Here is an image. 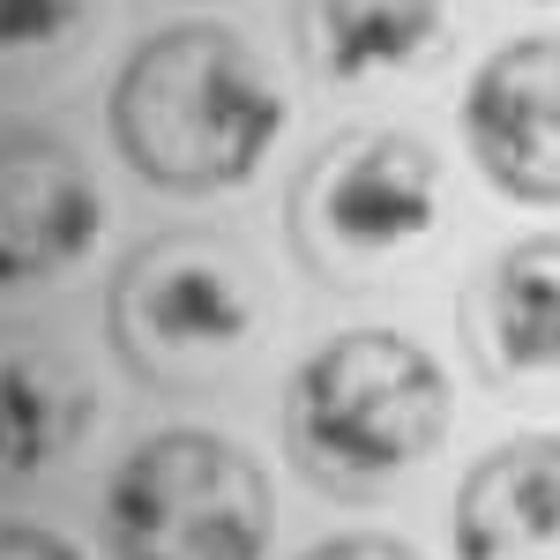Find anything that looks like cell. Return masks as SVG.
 <instances>
[{
    "label": "cell",
    "mask_w": 560,
    "mask_h": 560,
    "mask_svg": "<svg viewBox=\"0 0 560 560\" xmlns=\"http://www.w3.org/2000/svg\"><path fill=\"white\" fill-rule=\"evenodd\" d=\"M113 150L158 195H224L261 173L284 135V90L224 23H173L142 38L105 97Z\"/></svg>",
    "instance_id": "6da1fadb"
},
{
    "label": "cell",
    "mask_w": 560,
    "mask_h": 560,
    "mask_svg": "<svg viewBox=\"0 0 560 560\" xmlns=\"http://www.w3.org/2000/svg\"><path fill=\"white\" fill-rule=\"evenodd\" d=\"M456 388L419 337L345 329L284 388V456L329 501H366L441 456Z\"/></svg>",
    "instance_id": "7a4b0ae2"
},
{
    "label": "cell",
    "mask_w": 560,
    "mask_h": 560,
    "mask_svg": "<svg viewBox=\"0 0 560 560\" xmlns=\"http://www.w3.org/2000/svg\"><path fill=\"white\" fill-rule=\"evenodd\" d=\"M105 337L135 382L210 388L269 337V284L224 232H158L105 284Z\"/></svg>",
    "instance_id": "3957f363"
},
{
    "label": "cell",
    "mask_w": 560,
    "mask_h": 560,
    "mask_svg": "<svg viewBox=\"0 0 560 560\" xmlns=\"http://www.w3.org/2000/svg\"><path fill=\"white\" fill-rule=\"evenodd\" d=\"M292 255L322 284H366L419 255L441 224V158L404 128H345L284 195Z\"/></svg>",
    "instance_id": "277c9868"
},
{
    "label": "cell",
    "mask_w": 560,
    "mask_h": 560,
    "mask_svg": "<svg viewBox=\"0 0 560 560\" xmlns=\"http://www.w3.org/2000/svg\"><path fill=\"white\" fill-rule=\"evenodd\" d=\"M105 530L120 560H261L277 530V493L240 441L173 427L120 456Z\"/></svg>",
    "instance_id": "5b68a950"
},
{
    "label": "cell",
    "mask_w": 560,
    "mask_h": 560,
    "mask_svg": "<svg viewBox=\"0 0 560 560\" xmlns=\"http://www.w3.org/2000/svg\"><path fill=\"white\" fill-rule=\"evenodd\" d=\"M464 142L493 195L523 210L560 202V38L530 31L478 60L464 83Z\"/></svg>",
    "instance_id": "8992f818"
},
{
    "label": "cell",
    "mask_w": 560,
    "mask_h": 560,
    "mask_svg": "<svg viewBox=\"0 0 560 560\" xmlns=\"http://www.w3.org/2000/svg\"><path fill=\"white\" fill-rule=\"evenodd\" d=\"M97 232L105 202L83 158L45 128H0V292L75 269Z\"/></svg>",
    "instance_id": "52a82bcc"
},
{
    "label": "cell",
    "mask_w": 560,
    "mask_h": 560,
    "mask_svg": "<svg viewBox=\"0 0 560 560\" xmlns=\"http://www.w3.org/2000/svg\"><path fill=\"white\" fill-rule=\"evenodd\" d=\"M97 388L52 329L0 322V493L52 478L90 441Z\"/></svg>",
    "instance_id": "ba28073f"
},
{
    "label": "cell",
    "mask_w": 560,
    "mask_h": 560,
    "mask_svg": "<svg viewBox=\"0 0 560 560\" xmlns=\"http://www.w3.org/2000/svg\"><path fill=\"white\" fill-rule=\"evenodd\" d=\"M456 560H560V433H516L464 471Z\"/></svg>",
    "instance_id": "9c48e42d"
},
{
    "label": "cell",
    "mask_w": 560,
    "mask_h": 560,
    "mask_svg": "<svg viewBox=\"0 0 560 560\" xmlns=\"http://www.w3.org/2000/svg\"><path fill=\"white\" fill-rule=\"evenodd\" d=\"M471 345L501 382L560 374V232L509 240L471 284Z\"/></svg>",
    "instance_id": "30bf717a"
},
{
    "label": "cell",
    "mask_w": 560,
    "mask_h": 560,
    "mask_svg": "<svg viewBox=\"0 0 560 560\" xmlns=\"http://www.w3.org/2000/svg\"><path fill=\"white\" fill-rule=\"evenodd\" d=\"M300 52L322 83L419 68L448 38V0H300Z\"/></svg>",
    "instance_id": "8fae6325"
},
{
    "label": "cell",
    "mask_w": 560,
    "mask_h": 560,
    "mask_svg": "<svg viewBox=\"0 0 560 560\" xmlns=\"http://www.w3.org/2000/svg\"><path fill=\"white\" fill-rule=\"evenodd\" d=\"M105 0H0V83H31L68 68L97 38Z\"/></svg>",
    "instance_id": "7c38bea8"
},
{
    "label": "cell",
    "mask_w": 560,
    "mask_h": 560,
    "mask_svg": "<svg viewBox=\"0 0 560 560\" xmlns=\"http://www.w3.org/2000/svg\"><path fill=\"white\" fill-rule=\"evenodd\" d=\"M0 560H83V553L38 523H0Z\"/></svg>",
    "instance_id": "4fadbf2b"
},
{
    "label": "cell",
    "mask_w": 560,
    "mask_h": 560,
    "mask_svg": "<svg viewBox=\"0 0 560 560\" xmlns=\"http://www.w3.org/2000/svg\"><path fill=\"white\" fill-rule=\"evenodd\" d=\"M306 560H427V553H411L404 538H382V530H366V538H322Z\"/></svg>",
    "instance_id": "5bb4252c"
}]
</instances>
